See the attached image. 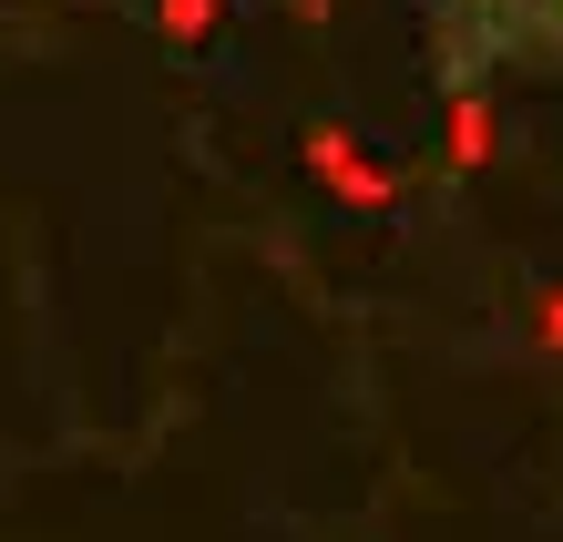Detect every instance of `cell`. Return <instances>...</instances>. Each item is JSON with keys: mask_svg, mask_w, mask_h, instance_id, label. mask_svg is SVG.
I'll return each instance as SVG.
<instances>
[{"mask_svg": "<svg viewBox=\"0 0 563 542\" xmlns=\"http://www.w3.org/2000/svg\"><path fill=\"white\" fill-rule=\"evenodd\" d=\"M297 154H308V175H318L328 195H349L358 215H389V195H400V185H389V164L358 144L349 123H308V133H297Z\"/></svg>", "mask_w": 563, "mask_h": 542, "instance_id": "1", "label": "cell"}, {"mask_svg": "<svg viewBox=\"0 0 563 542\" xmlns=\"http://www.w3.org/2000/svg\"><path fill=\"white\" fill-rule=\"evenodd\" d=\"M492 144H503L492 103H482V92H461V103H451V123H441V164H451V175H482V164H492Z\"/></svg>", "mask_w": 563, "mask_h": 542, "instance_id": "2", "label": "cell"}, {"mask_svg": "<svg viewBox=\"0 0 563 542\" xmlns=\"http://www.w3.org/2000/svg\"><path fill=\"white\" fill-rule=\"evenodd\" d=\"M154 31H164L175 52H206L216 31H225V0H154Z\"/></svg>", "mask_w": 563, "mask_h": 542, "instance_id": "3", "label": "cell"}, {"mask_svg": "<svg viewBox=\"0 0 563 542\" xmlns=\"http://www.w3.org/2000/svg\"><path fill=\"white\" fill-rule=\"evenodd\" d=\"M522 338L543 358H563V287H522Z\"/></svg>", "mask_w": 563, "mask_h": 542, "instance_id": "4", "label": "cell"}]
</instances>
